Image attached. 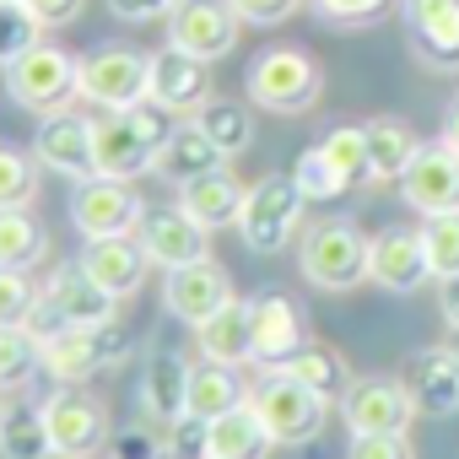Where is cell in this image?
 I'll return each instance as SVG.
<instances>
[{
    "label": "cell",
    "mask_w": 459,
    "mask_h": 459,
    "mask_svg": "<svg viewBox=\"0 0 459 459\" xmlns=\"http://www.w3.org/2000/svg\"><path fill=\"white\" fill-rule=\"evenodd\" d=\"M168 114L157 103H135L119 114H98L92 119V168L98 178H141L157 168V146L168 141Z\"/></svg>",
    "instance_id": "1"
},
{
    "label": "cell",
    "mask_w": 459,
    "mask_h": 459,
    "mask_svg": "<svg viewBox=\"0 0 459 459\" xmlns=\"http://www.w3.org/2000/svg\"><path fill=\"white\" fill-rule=\"evenodd\" d=\"M249 405L260 411L265 432H271L276 443H287V448L314 443V437L325 432V421H330V400L314 394L308 384H298L287 368H265V378L249 389Z\"/></svg>",
    "instance_id": "2"
},
{
    "label": "cell",
    "mask_w": 459,
    "mask_h": 459,
    "mask_svg": "<svg viewBox=\"0 0 459 459\" xmlns=\"http://www.w3.org/2000/svg\"><path fill=\"white\" fill-rule=\"evenodd\" d=\"M303 205H308V195L298 189L292 173H265L260 184H249L244 211H238L244 244L255 255H281L298 238V227H303Z\"/></svg>",
    "instance_id": "3"
},
{
    "label": "cell",
    "mask_w": 459,
    "mask_h": 459,
    "mask_svg": "<svg viewBox=\"0 0 459 459\" xmlns=\"http://www.w3.org/2000/svg\"><path fill=\"white\" fill-rule=\"evenodd\" d=\"M368 244L351 221L330 216V221H314L303 233V249H298V265L303 276L319 287V292H351L368 281Z\"/></svg>",
    "instance_id": "4"
},
{
    "label": "cell",
    "mask_w": 459,
    "mask_h": 459,
    "mask_svg": "<svg viewBox=\"0 0 459 459\" xmlns=\"http://www.w3.org/2000/svg\"><path fill=\"white\" fill-rule=\"evenodd\" d=\"M6 92L28 114H60L82 98V60L60 44H39L17 65H6Z\"/></svg>",
    "instance_id": "5"
},
{
    "label": "cell",
    "mask_w": 459,
    "mask_h": 459,
    "mask_svg": "<svg viewBox=\"0 0 459 459\" xmlns=\"http://www.w3.org/2000/svg\"><path fill=\"white\" fill-rule=\"evenodd\" d=\"M249 103L265 114H308L325 92V71L303 49H265L249 65Z\"/></svg>",
    "instance_id": "6"
},
{
    "label": "cell",
    "mask_w": 459,
    "mask_h": 459,
    "mask_svg": "<svg viewBox=\"0 0 459 459\" xmlns=\"http://www.w3.org/2000/svg\"><path fill=\"white\" fill-rule=\"evenodd\" d=\"M39 351L55 384H87L130 351V335L119 325H60L55 335L39 341Z\"/></svg>",
    "instance_id": "7"
},
{
    "label": "cell",
    "mask_w": 459,
    "mask_h": 459,
    "mask_svg": "<svg viewBox=\"0 0 459 459\" xmlns=\"http://www.w3.org/2000/svg\"><path fill=\"white\" fill-rule=\"evenodd\" d=\"M152 92V55H141L135 44H98L82 55V98L98 103L103 114L135 108Z\"/></svg>",
    "instance_id": "8"
},
{
    "label": "cell",
    "mask_w": 459,
    "mask_h": 459,
    "mask_svg": "<svg viewBox=\"0 0 459 459\" xmlns=\"http://www.w3.org/2000/svg\"><path fill=\"white\" fill-rule=\"evenodd\" d=\"M60 325H114V298L82 271V265H60L44 287H39V314L28 319V330L44 341Z\"/></svg>",
    "instance_id": "9"
},
{
    "label": "cell",
    "mask_w": 459,
    "mask_h": 459,
    "mask_svg": "<svg viewBox=\"0 0 459 459\" xmlns=\"http://www.w3.org/2000/svg\"><path fill=\"white\" fill-rule=\"evenodd\" d=\"M44 421H49V443H55V459H92L108 448V405L76 384H60L49 400H44Z\"/></svg>",
    "instance_id": "10"
},
{
    "label": "cell",
    "mask_w": 459,
    "mask_h": 459,
    "mask_svg": "<svg viewBox=\"0 0 459 459\" xmlns=\"http://www.w3.org/2000/svg\"><path fill=\"white\" fill-rule=\"evenodd\" d=\"M146 216V200L125 178H82L71 189V227L98 244V238H130Z\"/></svg>",
    "instance_id": "11"
},
{
    "label": "cell",
    "mask_w": 459,
    "mask_h": 459,
    "mask_svg": "<svg viewBox=\"0 0 459 459\" xmlns=\"http://www.w3.org/2000/svg\"><path fill=\"white\" fill-rule=\"evenodd\" d=\"M346 432L351 437H384V432H411L416 421V400L405 394L400 378H357L341 400Z\"/></svg>",
    "instance_id": "12"
},
{
    "label": "cell",
    "mask_w": 459,
    "mask_h": 459,
    "mask_svg": "<svg viewBox=\"0 0 459 459\" xmlns=\"http://www.w3.org/2000/svg\"><path fill=\"white\" fill-rule=\"evenodd\" d=\"M238 12L227 6V0H184V6L168 17V44L195 55V60H221L238 49Z\"/></svg>",
    "instance_id": "13"
},
{
    "label": "cell",
    "mask_w": 459,
    "mask_h": 459,
    "mask_svg": "<svg viewBox=\"0 0 459 459\" xmlns=\"http://www.w3.org/2000/svg\"><path fill=\"white\" fill-rule=\"evenodd\" d=\"M400 195L421 216H454L459 211V152L443 141H421V152L411 157L400 178Z\"/></svg>",
    "instance_id": "14"
},
{
    "label": "cell",
    "mask_w": 459,
    "mask_h": 459,
    "mask_svg": "<svg viewBox=\"0 0 459 459\" xmlns=\"http://www.w3.org/2000/svg\"><path fill=\"white\" fill-rule=\"evenodd\" d=\"M135 238L146 249V260L157 271H178V265H195V260H211V233L184 216L178 205H162V211H146L141 227H135Z\"/></svg>",
    "instance_id": "15"
},
{
    "label": "cell",
    "mask_w": 459,
    "mask_h": 459,
    "mask_svg": "<svg viewBox=\"0 0 459 459\" xmlns=\"http://www.w3.org/2000/svg\"><path fill=\"white\" fill-rule=\"evenodd\" d=\"M146 103H157L162 114L195 119L211 103V65L168 44L162 55H152V92H146Z\"/></svg>",
    "instance_id": "16"
},
{
    "label": "cell",
    "mask_w": 459,
    "mask_h": 459,
    "mask_svg": "<svg viewBox=\"0 0 459 459\" xmlns=\"http://www.w3.org/2000/svg\"><path fill=\"white\" fill-rule=\"evenodd\" d=\"M33 157L60 173V178H98L92 168V119L76 114V108H60V114H44L39 135H33Z\"/></svg>",
    "instance_id": "17"
},
{
    "label": "cell",
    "mask_w": 459,
    "mask_h": 459,
    "mask_svg": "<svg viewBox=\"0 0 459 459\" xmlns=\"http://www.w3.org/2000/svg\"><path fill=\"white\" fill-rule=\"evenodd\" d=\"M368 281H378L384 292H416L432 281L421 227H389L368 244Z\"/></svg>",
    "instance_id": "18"
},
{
    "label": "cell",
    "mask_w": 459,
    "mask_h": 459,
    "mask_svg": "<svg viewBox=\"0 0 459 459\" xmlns=\"http://www.w3.org/2000/svg\"><path fill=\"white\" fill-rule=\"evenodd\" d=\"M249 314H255V362H260V368H287V362L308 346L303 308H298L287 292H260V298H249Z\"/></svg>",
    "instance_id": "19"
},
{
    "label": "cell",
    "mask_w": 459,
    "mask_h": 459,
    "mask_svg": "<svg viewBox=\"0 0 459 459\" xmlns=\"http://www.w3.org/2000/svg\"><path fill=\"white\" fill-rule=\"evenodd\" d=\"M162 303H168L173 319H184V325H205L216 308L233 303V276H227L216 260L178 265V271H168V281H162Z\"/></svg>",
    "instance_id": "20"
},
{
    "label": "cell",
    "mask_w": 459,
    "mask_h": 459,
    "mask_svg": "<svg viewBox=\"0 0 459 459\" xmlns=\"http://www.w3.org/2000/svg\"><path fill=\"white\" fill-rule=\"evenodd\" d=\"M400 17L427 65L459 71V0H400Z\"/></svg>",
    "instance_id": "21"
},
{
    "label": "cell",
    "mask_w": 459,
    "mask_h": 459,
    "mask_svg": "<svg viewBox=\"0 0 459 459\" xmlns=\"http://www.w3.org/2000/svg\"><path fill=\"white\" fill-rule=\"evenodd\" d=\"M135 400H141V416H146L152 427H162V432L178 427V421L189 416V362H184L178 351H157V357H146Z\"/></svg>",
    "instance_id": "22"
},
{
    "label": "cell",
    "mask_w": 459,
    "mask_h": 459,
    "mask_svg": "<svg viewBox=\"0 0 459 459\" xmlns=\"http://www.w3.org/2000/svg\"><path fill=\"white\" fill-rule=\"evenodd\" d=\"M76 265H82L114 303L135 298V292L146 287V271H152V260H146V249H141L135 233H130V238H98V244H87Z\"/></svg>",
    "instance_id": "23"
},
{
    "label": "cell",
    "mask_w": 459,
    "mask_h": 459,
    "mask_svg": "<svg viewBox=\"0 0 459 459\" xmlns=\"http://www.w3.org/2000/svg\"><path fill=\"white\" fill-rule=\"evenodd\" d=\"M400 384H405V394L416 400V416H454V411H459V368H454V357H448L443 346L416 351V357L405 362Z\"/></svg>",
    "instance_id": "24"
},
{
    "label": "cell",
    "mask_w": 459,
    "mask_h": 459,
    "mask_svg": "<svg viewBox=\"0 0 459 459\" xmlns=\"http://www.w3.org/2000/svg\"><path fill=\"white\" fill-rule=\"evenodd\" d=\"M195 341H200L205 362H227V368L255 362V314H249V298H233L227 308H216L205 325H195Z\"/></svg>",
    "instance_id": "25"
},
{
    "label": "cell",
    "mask_w": 459,
    "mask_h": 459,
    "mask_svg": "<svg viewBox=\"0 0 459 459\" xmlns=\"http://www.w3.org/2000/svg\"><path fill=\"white\" fill-rule=\"evenodd\" d=\"M216 168H227V157L211 146V135L195 125V119H178L173 130H168V141L157 146V178H168V184H195L200 173H216Z\"/></svg>",
    "instance_id": "26"
},
{
    "label": "cell",
    "mask_w": 459,
    "mask_h": 459,
    "mask_svg": "<svg viewBox=\"0 0 459 459\" xmlns=\"http://www.w3.org/2000/svg\"><path fill=\"white\" fill-rule=\"evenodd\" d=\"M244 184L227 173V168H216V173H200L195 184H184L178 189V211L184 216H195L205 233H216V227H238V211H244Z\"/></svg>",
    "instance_id": "27"
},
{
    "label": "cell",
    "mask_w": 459,
    "mask_h": 459,
    "mask_svg": "<svg viewBox=\"0 0 459 459\" xmlns=\"http://www.w3.org/2000/svg\"><path fill=\"white\" fill-rule=\"evenodd\" d=\"M271 448H276V437L265 432V421L249 400L216 421H205V459H265Z\"/></svg>",
    "instance_id": "28"
},
{
    "label": "cell",
    "mask_w": 459,
    "mask_h": 459,
    "mask_svg": "<svg viewBox=\"0 0 459 459\" xmlns=\"http://www.w3.org/2000/svg\"><path fill=\"white\" fill-rule=\"evenodd\" d=\"M0 454L6 459H55L44 400H0Z\"/></svg>",
    "instance_id": "29"
},
{
    "label": "cell",
    "mask_w": 459,
    "mask_h": 459,
    "mask_svg": "<svg viewBox=\"0 0 459 459\" xmlns=\"http://www.w3.org/2000/svg\"><path fill=\"white\" fill-rule=\"evenodd\" d=\"M244 400H249V389H244L238 368H227V362H189V416L195 421H216V416H227Z\"/></svg>",
    "instance_id": "30"
},
{
    "label": "cell",
    "mask_w": 459,
    "mask_h": 459,
    "mask_svg": "<svg viewBox=\"0 0 459 459\" xmlns=\"http://www.w3.org/2000/svg\"><path fill=\"white\" fill-rule=\"evenodd\" d=\"M368 130V178H378V184H400L405 178V168H411V157L421 152V141H416V130L405 125V119H373V125H362Z\"/></svg>",
    "instance_id": "31"
},
{
    "label": "cell",
    "mask_w": 459,
    "mask_h": 459,
    "mask_svg": "<svg viewBox=\"0 0 459 459\" xmlns=\"http://www.w3.org/2000/svg\"><path fill=\"white\" fill-rule=\"evenodd\" d=\"M287 373H292L298 384H308L314 394H325V400H346V389L357 384L351 368H346V357H341L335 346H325V341H308V346L287 362Z\"/></svg>",
    "instance_id": "32"
},
{
    "label": "cell",
    "mask_w": 459,
    "mask_h": 459,
    "mask_svg": "<svg viewBox=\"0 0 459 459\" xmlns=\"http://www.w3.org/2000/svg\"><path fill=\"white\" fill-rule=\"evenodd\" d=\"M49 255V233L33 211H0V271H28Z\"/></svg>",
    "instance_id": "33"
},
{
    "label": "cell",
    "mask_w": 459,
    "mask_h": 459,
    "mask_svg": "<svg viewBox=\"0 0 459 459\" xmlns=\"http://www.w3.org/2000/svg\"><path fill=\"white\" fill-rule=\"evenodd\" d=\"M195 125L211 135V146H216L221 157H238V152H249V146H255V119H249V108H244V103L211 98V103L195 114Z\"/></svg>",
    "instance_id": "34"
},
{
    "label": "cell",
    "mask_w": 459,
    "mask_h": 459,
    "mask_svg": "<svg viewBox=\"0 0 459 459\" xmlns=\"http://www.w3.org/2000/svg\"><path fill=\"white\" fill-rule=\"evenodd\" d=\"M39 157H28L22 146L0 141V211H28L39 195Z\"/></svg>",
    "instance_id": "35"
},
{
    "label": "cell",
    "mask_w": 459,
    "mask_h": 459,
    "mask_svg": "<svg viewBox=\"0 0 459 459\" xmlns=\"http://www.w3.org/2000/svg\"><path fill=\"white\" fill-rule=\"evenodd\" d=\"M39 368H44V351L33 330H0V389H22Z\"/></svg>",
    "instance_id": "36"
},
{
    "label": "cell",
    "mask_w": 459,
    "mask_h": 459,
    "mask_svg": "<svg viewBox=\"0 0 459 459\" xmlns=\"http://www.w3.org/2000/svg\"><path fill=\"white\" fill-rule=\"evenodd\" d=\"M319 152L330 157V168H335L346 184H362V178H368V130H362V125H335V130L319 141Z\"/></svg>",
    "instance_id": "37"
},
{
    "label": "cell",
    "mask_w": 459,
    "mask_h": 459,
    "mask_svg": "<svg viewBox=\"0 0 459 459\" xmlns=\"http://www.w3.org/2000/svg\"><path fill=\"white\" fill-rule=\"evenodd\" d=\"M421 244H427V265L432 276H459V211L454 216H427L421 227Z\"/></svg>",
    "instance_id": "38"
},
{
    "label": "cell",
    "mask_w": 459,
    "mask_h": 459,
    "mask_svg": "<svg viewBox=\"0 0 459 459\" xmlns=\"http://www.w3.org/2000/svg\"><path fill=\"white\" fill-rule=\"evenodd\" d=\"M39 33H44V28L33 22L28 6H0V71L17 65L28 49H39V44H44Z\"/></svg>",
    "instance_id": "39"
},
{
    "label": "cell",
    "mask_w": 459,
    "mask_h": 459,
    "mask_svg": "<svg viewBox=\"0 0 459 459\" xmlns=\"http://www.w3.org/2000/svg\"><path fill=\"white\" fill-rule=\"evenodd\" d=\"M39 314V287L22 271H0V330H28Z\"/></svg>",
    "instance_id": "40"
},
{
    "label": "cell",
    "mask_w": 459,
    "mask_h": 459,
    "mask_svg": "<svg viewBox=\"0 0 459 459\" xmlns=\"http://www.w3.org/2000/svg\"><path fill=\"white\" fill-rule=\"evenodd\" d=\"M292 178H298V189L308 195V200H335V195H346L351 184L330 168V157L319 152V146H308L303 157H298V168H292Z\"/></svg>",
    "instance_id": "41"
},
{
    "label": "cell",
    "mask_w": 459,
    "mask_h": 459,
    "mask_svg": "<svg viewBox=\"0 0 459 459\" xmlns=\"http://www.w3.org/2000/svg\"><path fill=\"white\" fill-rule=\"evenodd\" d=\"M389 6H394V0H314V12H319L325 22H335V28H368V22H378Z\"/></svg>",
    "instance_id": "42"
},
{
    "label": "cell",
    "mask_w": 459,
    "mask_h": 459,
    "mask_svg": "<svg viewBox=\"0 0 459 459\" xmlns=\"http://www.w3.org/2000/svg\"><path fill=\"white\" fill-rule=\"evenodd\" d=\"M227 6H233L238 22H249V28H276L303 6V0H227Z\"/></svg>",
    "instance_id": "43"
},
{
    "label": "cell",
    "mask_w": 459,
    "mask_h": 459,
    "mask_svg": "<svg viewBox=\"0 0 459 459\" xmlns=\"http://www.w3.org/2000/svg\"><path fill=\"white\" fill-rule=\"evenodd\" d=\"M346 459H416V448L405 443V432H384V437H351Z\"/></svg>",
    "instance_id": "44"
},
{
    "label": "cell",
    "mask_w": 459,
    "mask_h": 459,
    "mask_svg": "<svg viewBox=\"0 0 459 459\" xmlns=\"http://www.w3.org/2000/svg\"><path fill=\"white\" fill-rule=\"evenodd\" d=\"M184 0H108V12L119 22H152V17H173Z\"/></svg>",
    "instance_id": "45"
},
{
    "label": "cell",
    "mask_w": 459,
    "mask_h": 459,
    "mask_svg": "<svg viewBox=\"0 0 459 459\" xmlns=\"http://www.w3.org/2000/svg\"><path fill=\"white\" fill-rule=\"evenodd\" d=\"M22 6L33 12V22H39V28H65V22H76V17H82L87 0H22Z\"/></svg>",
    "instance_id": "46"
},
{
    "label": "cell",
    "mask_w": 459,
    "mask_h": 459,
    "mask_svg": "<svg viewBox=\"0 0 459 459\" xmlns=\"http://www.w3.org/2000/svg\"><path fill=\"white\" fill-rule=\"evenodd\" d=\"M162 443H152L141 427H130V432H119V443H114V459H152Z\"/></svg>",
    "instance_id": "47"
},
{
    "label": "cell",
    "mask_w": 459,
    "mask_h": 459,
    "mask_svg": "<svg viewBox=\"0 0 459 459\" xmlns=\"http://www.w3.org/2000/svg\"><path fill=\"white\" fill-rule=\"evenodd\" d=\"M437 314L448 330H459V276H443L437 281Z\"/></svg>",
    "instance_id": "48"
},
{
    "label": "cell",
    "mask_w": 459,
    "mask_h": 459,
    "mask_svg": "<svg viewBox=\"0 0 459 459\" xmlns=\"http://www.w3.org/2000/svg\"><path fill=\"white\" fill-rule=\"evenodd\" d=\"M443 146H454L459 152V103L448 108V119H443Z\"/></svg>",
    "instance_id": "49"
},
{
    "label": "cell",
    "mask_w": 459,
    "mask_h": 459,
    "mask_svg": "<svg viewBox=\"0 0 459 459\" xmlns=\"http://www.w3.org/2000/svg\"><path fill=\"white\" fill-rule=\"evenodd\" d=\"M443 351L454 357V368H459V330H448V341H443Z\"/></svg>",
    "instance_id": "50"
},
{
    "label": "cell",
    "mask_w": 459,
    "mask_h": 459,
    "mask_svg": "<svg viewBox=\"0 0 459 459\" xmlns=\"http://www.w3.org/2000/svg\"><path fill=\"white\" fill-rule=\"evenodd\" d=\"M152 459H189V454H178V448H173V443H162V448H157V454H152Z\"/></svg>",
    "instance_id": "51"
},
{
    "label": "cell",
    "mask_w": 459,
    "mask_h": 459,
    "mask_svg": "<svg viewBox=\"0 0 459 459\" xmlns=\"http://www.w3.org/2000/svg\"><path fill=\"white\" fill-rule=\"evenodd\" d=\"M0 6H22V0H0Z\"/></svg>",
    "instance_id": "52"
}]
</instances>
